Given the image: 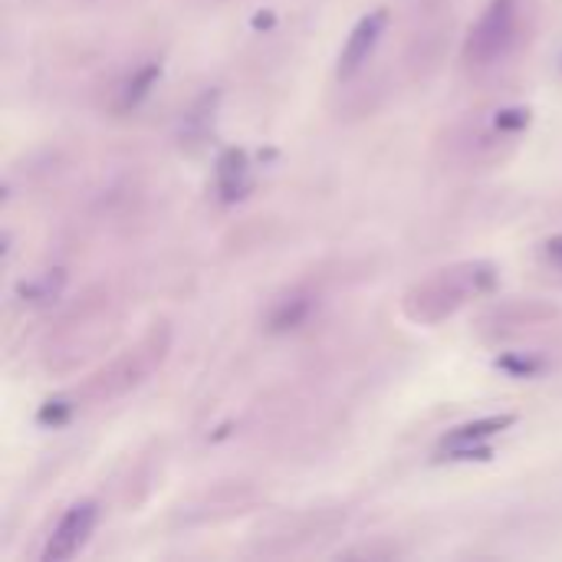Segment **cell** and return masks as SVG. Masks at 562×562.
<instances>
[{"label":"cell","mask_w":562,"mask_h":562,"mask_svg":"<svg viewBox=\"0 0 562 562\" xmlns=\"http://www.w3.org/2000/svg\"><path fill=\"white\" fill-rule=\"evenodd\" d=\"M493 270L487 267V264H471L467 267V273H457V270H444L441 277H435V280H428L425 286H418L412 296H408V313L415 316V319H428V322H435V319H444L448 313H454L461 303H464V296L474 290V293H487L490 286H493Z\"/></svg>","instance_id":"1"},{"label":"cell","mask_w":562,"mask_h":562,"mask_svg":"<svg viewBox=\"0 0 562 562\" xmlns=\"http://www.w3.org/2000/svg\"><path fill=\"white\" fill-rule=\"evenodd\" d=\"M516 24H520V8L516 0H490L487 11L480 14V21L471 27L467 44H464V63L474 70L493 66L500 57H506V50L516 40Z\"/></svg>","instance_id":"2"},{"label":"cell","mask_w":562,"mask_h":562,"mask_svg":"<svg viewBox=\"0 0 562 562\" xmlns=\"http://www.w3.org/2000/svg\"><path fill=\"white\" fill-rule=\"evenodd\" d=\"M513 422H516V415H490V418L461 425V428H454V431H448L441 438L438 454L448 457V461H490L493 451L484 441H490L493 435L506 431Z\"/></svg>","instance_id":"3"},{"label":"cell","mask_w":562,"mask_h":562,"mask_svg":"<svg viewBox=\"0 0 562 562\" xmlns=\"http://www.w3.org/2000/svg\"><path fill=\"white\" fill-rule=\"evenodd\" d=\"M96 520H99V506H96L93 500L73 503V506L60 516L57 529L50 533V539H47V546H44V562H66V559H73V555L86 546V539L93 536Z\"/></svg>","instance_id":"4"},{"label":"cell","mask_w":562,"mask_h":562,"mask_svg":"<svg viewBox=\"0 0 562 562\" xmlns=\"http://www.w3.org/2000/svg\"><path fill=\"white\" fill-rule=\"evenodd\" d=\"M386 27H389V11H386V8L368 11V14L352 27L349 40H345V47H342V53H339V76H342V80L355 76V73L368 63V57H371L375 47H379Z\"/></svg>","instance_id":"5"},{"label":"cell","mask_w":562,"mask_h":562,"mask_svg":"<svg viewBox=\"0 0 562 562\" xmlns=\"http://www.w3.org/2000/svg\"><path fill=\"white\" fill-rule=\"evenodd\" d=\"M251 187V158L244 148H228L218 158V195L224 205H237Z\"/></svg>","instance_id":"6"},{"label":"cell","mask_w":562,"mask_h":562,"mask_svg":"<svg viewBox=\"0 0 562 562\" xmlns=\"http://www.w3.org/2000/svg\"><path fill=\"white\" fill-rule=\"evenodd\" d=\"M158 76H161V63H145L142 70H135V73L125 80V86L119 89V102H115V109H119V112L135 109V106L151 93V86L158 83Z\"/></svg>","instance_id":"7"},{"label":"cell","mask_w":562,"mask_h":562,"mask_svg":"<svg viewBox=\"0 0 562 562\" xmlns=\"http://www.w3.org/2000/svg\"><path fill=\"white\" fill-rule=\"evenodd\" d=\"M309 313H313V300L303 296V293H293V296H286V300H280V303L273 306L267 326H270L273 332H286V329H296Z\"/></svg>","instance_id":"8"},{"label":"cell","mask_w":562,"mask_h":562,"mask_svg":"<svg viewBox=\"0 0 562 562\" xmlns=\"http://www.w3.org/2000/svg\"><path fill=\"white\" fill-rule=\"evenodd\" d=\"M63 283H66V273H63V270H47V273H40V277L21 283V296H24L27 303H50V300L60 296Z\"/></svg>","instance_id":"9"},{"label":"cell","mask_w":562,"mask_h":562,"mask_svg":"<svg viewBox=\"0 0 562 562\" xmlns=\"http://www.w3.org/2000/svg\"><path fill=\"white\" fill-rule=\"evenodd\" d=\"M497 368L516 375V379H529V375H539L546 368V362L536 355H503V358H497Z\"/></svg>","instance_id":"10"},{"label":"cell","mask_w":562,"mask_h":562,"mask_svg":"<svg viewBox=\"0 0 562 562\" xmlns=\"http://www.w3.org/2000/svg\"><path fill=\"white\" fill-rule=\"evenodd\" d=\"M493 125L500 132H520V129L529 125V112L526 109H500L497 119H493Z\"/></svg>","instance_id":"11"},{"label":"cell","mask_w":562,"mask_h":562,"mask_svg":"<svg viewBox=\"0 0 562 562\" xmlns=\"http://www.w3.org/2000/svg\"><path fill=\"white\" fill-rule=\"evenodd\" d=\"M70 412H73V408H70L66 402H47V405L40 408V422H44V425H63V422L70 418Z\"/></svg>","instance_id":"12"},{"label":"cell","mask_w":562,"mask_h":562,"mask_svg":"<svg viewBox=\"0 0 562 562\" xmlns=\"http://www.w3.org/2000/svg\"><path fill=\"white\" fill-rule=\"evenodd\" d=\"M542 254H546V260H549L555 270H562V234L549 237V241L542 244Z\"/></svg>","instance_id":"13"}]
</instances>
